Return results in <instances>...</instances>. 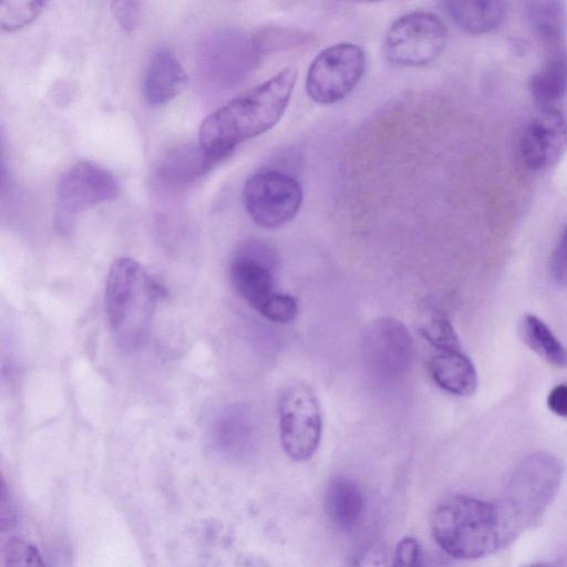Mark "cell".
Masks as SVG:
<instances>
[{
  "label": "cell",
  "mask_w": 567,
  "mask_h": 567,
  "mask_svg": "<svg viewBox=\"0 0 567 567\" xmlns=\"http://www.w3.org/2000/svg\"><path fill=\"white\" fill-rule=\"evenodd\" d=\"M298 71L288 66L209 114L198 132V144L223 161L241 143L272 128L290 101Z\"/></svg>",
  "instance_id": "1"
},
{
  "label": "cell",
  "mask_w": 567,
  "mask_h": 567,
  "mask_svg": "<svg viewBox=\"0 0 567 567\" xmlns=\"http://www.w3.org/2000/svg\"><path fill=\"white\" fill-rule=\"evenodd\" d=\"M431 530L436 544L457 559L488 556L518 536L498 502L465 495L452 496L437 505Z\"/></svg>",
  "instance_id": "2"
},
{
  "label": "cell",
  "mask_w": 567,
  "mask_h": 567,
  "mask_svg": "<svg viewBox=\"0 0 567 567\" xmlns=\"http://www.w3.org/2000/svg\"><path fill=\"white\" fill-rule=\"evenodd\" d=\"M157 296V285L138 261L128 257L113 261L106 279L105 308L121 346L136 347L146 337Z\"/></svg>",
  "instance_id": "3"
},
{
  "label": "cell",
  "mask_w": 567,
  "mask_h": 567,
  "mask_svg": "<svg viewBox=\"0 0 567 567\" xmlns=\"http://www.w3.org/2000/svg\"><path fill=\"white\" fill-rule=\"evenodd\" d=\"M563 476L561 461L545 452L529 454L513 470L498 504L518 534L540 519Z\"/></svg>",
  "instance_id": "4"
},
{
  "label": "cell",
  "mask_w": 567,
  "mask_h": 567,
  "mask_svg": "<svg viewBox=\"0 0 567 567\" xmlns=\"http://www.w3.org/2000/svg\"><path fill=\"white\" fill-rule=\"evenodd\" d=\"M276 252L266 244L249 241L235 254L230 280L238 295L259 315L276 323H289L298 313L293 297L275 290Z\"/></svg>",
  "instance_id": "5"
},
{
  "label": "cell",
  "mask_w": 567,
  "mask_h": 567,
  "mask_svg": "<svg viewBox=\"0 0 567 567\" xmlns=\"http://www.w3.org/2000/svg\"><path fill=\"white\" fill-rule=\"evenodd\" d=\"M279 433L286 455L295 462L312 457L322 435V414L318 398L310 385L295 382L281 392Z\"/></svg>",
  "instance_id": "6"
},
{
  "label": "cell",
  "mask_w": 567,
  "mask_h": 567,
  "mask_svg": "<svg viewBox=\"0 0 567 567\" xmlns=\"http://www.w3.org/2000/svg\"><path fill=\"white\" fill-rule=\"evenodd\" d=\"M446 40V28L437 16L414 11L391 24L384 39V54L396 66H423L441 55Z\"/></svg>",
  "instance_id": "7"
},
{
  "label": "cell",
  "mask_w": 567,
  "mask_h": 567,
  "mask_svg": "<svg viewBox=\"0 0 567 567\" xmlns=\"http://www.w3.org/2000/svg\"><path fill=\"white\" fill-rule=\"evenodd\" d=\"M299 182L285 172L267 169L251 175L243 189V203L251 220L262 228H278L298 214L302 204Z\"/></svg>",
  "instance_id": "8"
},
{
  "label": "cell",
  "mask_w": 567,
  "mask_h": 567,
  "mask_svg": "<svg viewBox=\"0 0 567 567\" xmlns=\"http://www.w3.org/2000/svg\"><path fill=\"white\" fill-rule=\"evenodd\" d=\"M367 66L364 51L357 44L341 42L322 50L309 66L306 90L319 104H333L358 85Z\"/></svg>",
  "instance_id": "9"
},
{
  "label": "cell",
  "mask_w": 567,
  "mask_h": 567,
  "mask_svg": "<svg viewBox=\"0 0 567 567\" xmlns=\"http://www.w3.org/2000/svg\"><path fill=\"white\" fill-rule=\"evenodd\" d=\"M361 353L368 371L377 379L392 382L411 368L414 343L408 328L398 319H375L364 329Z\"/></svg>",
  "instance_id": "10"
},
{
  "label": "cell",
  "mask_w": 567,
  "mask_h": 567,
  "mask_svg": "<svg viewBox=\"0 0 567 567\" xmlns=\"http://www.w3.org/2000/svg\"><path fill=\"white\" fill-rule=\"evenodd\" d=\"M118 194L120 185L107 169L92 162H78L58 183L59 219L65 223L90 207L114 200Z\"/></svg>",
  "instance_id": "11"
},
{
  "label": "cell",
  "mask_w": 567,
  "mask_h": 567,
  "mask_svg": "<svg viewBox=\"0 0 567 567\" xmlns=\"http://www.w3.org/2000/svg\"><path fill=\"white\" fill-rule=\"evenodd\" d=\"M567 148V121L556 107L540 109L524 130L520 152L534 171L554 166Z\"/></svg>",
  "instance_id": "12"
},
{
  "label": "cell",
  "mask_w": 567,
  "mask_h": 567,
  "mask_svg": "<svg viewBox=\"0 0 567 567\" xmlns=\"http://www.w3.org/2000/svg\"><path fill=\"white\" fill-rule=\"evenodd\" d=\"M252 50H257L254 40L248 42L237 34H217L203 44L200 72L212 81L231 82L245 71L241 69L244 58Z\"/></svg>",
  "instance_id": "13"
},
{
  "label": "cell",
  "mask_w": 567,
  "mask_h": 567,
  "mask_svg": "<svg viewBox=\"0 0 567 567\" xmlns=\"http://www.w3.org/2000/svg\"><path fill=\"white\" fill-rule=\"evenodd\" d=\"M186 74L173 53L161 50L153 54L145 69L142 92L148 104H166L186 85Z\"/></svg>",
  "instance_id": "14"
},
{
  "label": "cell",
  "mask_w": 567,
  "mask_h": 567,
  "mask_svg": "<svg viewBox=\"0 0 567 567\" xmlns=\"http://www.w3.org/2000/svg\"><path fill=\"white\" fill-rule=\"evenodd\" d=\"M453 22L468 34H486L503 23L506 0H443Z\"/></svg>",
  "instance_id": "15"
},
{
  "label": "cell",
  "mask_w": 567,
  "mask_h": 567,
  "mask_svg": "<svg viewBox=\"0 0 567 567\" xmlns=\"http://www.w3.org/2000/svg\"><path fill=\"white\" fill-rule=\"evenodd\" d=\"M323 506L330 522L339 529H353L364 512V498L359 486L350 478L336 476L324 492Z\"/></svg>",
  "instance_id": "16"
},
{
  "label": "cell",
  "mask_w": 567,
  "mask_h": 567,
  "mask_svg": "<svg viewBox=\"0 0 567 567\" xmlns=\"http://www.w3.org/2000/svg\"><path fill=\"white\" fill-rule=\"evenodd\" d=\"M429 372L442 390L460 396L473 394L477 374L472 361L461 351H441L431 358Z\"/></svg>",
  "instance_id": "17"
},
{
  "label": "cell",
  "mask_w": 567,
  "mask_h": 567,
  "mask_svg": "<svg viewBox=\"0 0 567 567\" xmlns=\"http://www.w3.org/2000/svg\"><path fill=\"white\" fill-rule=\"evenodd\" d=\"M221 162L198 145L177 146L162 158L157 173L165 182L185 185L202 176Z\"/></svg>",
  "instance_id": "18"
},
{
  "label": "cell",
  "mask_w": 567,
  "mask_h": 567,
  "mask_svg": "<svg viewBox=\"0 0 567 567\" xmlns=\"http://www.w3.org/2000/svg\"><path fill=\"white\" fill-rule=\"evenodd\" d=\"M529 90L540 109L555 107L567 91V55L558 51L532 75Z\"/></svg>",
  "instance_id": "19"
},
{
  "label": "cell",
  "mask_w": 567,
  "mask_h": 567,
  "mask_svg": "<svg viewBox=\"0 0 567 567\" xmlns=\"http://www.w3.org/2000/svg\"><path fill=\"white\" fill-rule=\"evenodd\" d=\"M519 334L527 347L546 362L558 368L567 365V349L535 315L526 313L522 317Z\"/></svg>",
  "instance_id": "20"
},
{
  "label": "cell",
  "mask_w": 567,
  "mask_h": 567,
  "mask_svg": "<svg viewBox=\"0 0 567 567\" xmlns=\"http://www.w3.org/2000/svg\"><path fill=\"white\" fill-rule=\"evenodd\" d=\"M526 16L534 32L547 42L560 40L567 29L565 0H527Z\"/></svg>",
  "instance_id": "21"
},
{
  "label": "cell",
  "mask_w": 567,
  "mask_h": 567,
  "mask_svg": "<svg viewBox=\"0 0 567 567\" xmlns=\"http://www.w3.org/2000/svg\"><path fill=\"white\" fill-rule=\"evenodd\" d=\"M47 0H0V25L12 32L32 23L42 12Z\"/></svg>",
  "instance_id": "22"
},
{
  "label": "cell",
  "mask_w": 567,
  "mask_h": 567,
  "mask_svg": "<svg viewBox=\"0 0 567 567\" xmlns=\"http://www.w3.org/2000/svg\"><path fill=\"white\" fill-rule=\"evenodd\" d=\"M420 332L440 351H458L461 344L450 320L441 312H431L421 323Z\"/></svg>",
  "instance_id": "23"
},
{
  "label": "cell",
  "mask_w": 567,
  "mask_h": 567,
  "mask_svg": "<svg viewBox=\"0 0 567 567\" xmlns=\"http://www.w3.org/2000/svg\"><path fill=\"white\" fill-rule=\"evenodd\" d=\"M549 271L555 284L567 286V225L553 251Z\"/></svg>",
  "instance_id": "24"
},
{
  "label": "cell",
  "mask_w": 567,
  "mask_h": 567,
  "mask_svg": "<svg viewBox=\"0 0 567 567\" xmlns=\"http://www.w3.org/2000/svg\"><path fill=\"white\" fill-rule=\"evenodd\" d=\"M422 551L419 542L413 537L402 538L394 551L393 565L398 567H412L421 565Z\"/></svg>",
  "instance_id": "25"
},
{
  "label": "cell",
  "mask_w": 567,
  "mask_h": 567,
  "mask_svg": "<svg viewBox=\"0 0 567 567\" xmlns=\"http://www.w3.org/2000/svg\"><path fill=\"white\" fill-rule=\"evenodd\" d=\"M141 9V0H112L113 14L118 24L126 31L135 28Z\"/></svg>",
  "instance_id": "26"
},
{
  "label": "cell",
  "mask_w": 567,
  "mask_h": 567,
  "mask_svg": "<svg viewBox=\"0 0 567 567\" xmlns=\"http://www.w3.org/2000/svg\"><path fill=\"white\" fill-rule=\"evenodd\" d=\"M547 405L556 415L567 417V383L557 384L550 390Z\"/></svg>",
  "instance_id": "27"
},
{
  "label": "cell",
  "mask_w": 567,
  "mask_h": 567,
  "mask_svg": "<svg viewBox=\"0 0 567 567\" xmlns=\"http://www.w3.org/2000/svg\"><path fill=\"white\" fill-rule=\"evenodd\" d=\"M349 1L374 2V1H379V0H349Z\"/></svg>",
  "instance_id": "28"
}]
</instances>
